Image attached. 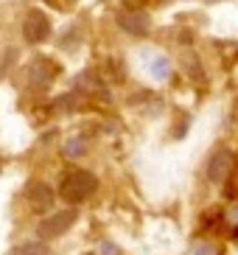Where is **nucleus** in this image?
Returning a JSON list of instances; mask_svg holds the SVG:
<instances>
[{"label":"nucleus","instance_id":"f257e3e1","mask_svg":"<svg viewBox=\"0 0 238 255\" xmlns=\"http://www.w3.org/2000/svg\"><path fill=\"white\" fill-rule=\"evenodd\" d=\"M96 188H98V177L93 171H87V168H67L59 180L56 196H62L67 205H82L96 194Z\"/></svg>","mask_w":238,"mask_h":255},{"label":"nucleus","instance_id":"f03ea898","mask_svg":"<svg viewBox=\"0 0 238 255\" xmlns=\"http://www.w3.org/2000/svg\"><path fill=\"white\" fill-rule=\"evenodd\" d=\"M76 219H79L76 208H65V210H56V213H48V216H42L37 222V239L39 241L59 239V236H65V233L76 225Z\"/></svg>","mask_w":238,"mask_h":255},{"label":"nucleus","instance_id":"7ed1b4c3","mask_svg":"<svg viewBox=\"0 0 238 255\" xmlns=\"http://www.w3.org/2000/svg\"><path fill=\"white\" fill-rule=\"evenodd\" d=\"M51 34H53V25H51V17L45 14V11L34 8V11L25 14V20H22V39L25 42L39 45L45 39H51Z\"/></svg>","mask_w":238,"mask_h":255},{"label":"nucleus","instance_id":"20e7f679","mask_svg":"<svg viewBox=\"0 0 238 255\" xmlns=\"http://www.w3.org/2000/svg\"><path fill=\"white\" fill-rule=\"evenodd\" d=\"M56 202V191H53L48 182H34L28 191V205L34 213H48Z\"/></svg>","mask_w":238,"mask_h":255},{"label":"nucleus","instance_id":"39448f33","mask_svg":"<svg viewBox=\"0 0 238 255\" xmlns=\"http://www.w3.org/2000/svg\"><path fill=\"white\" fill-rule=\"evenodd\" d=\"M115 20H118V25L126 31V34H132V37H143V34H149V28H151V20H149L146 11H120Z\"/></svg>","mask_w":238,"mask_h":255},{"label":"nucleus","instance_id":"423d86ee","mask_svg":"<svg viewBox=\"0 0 238 255\" xmlns=\"http://www.w3.org/2000/svg\"><path fill=\"white\" fill-rule=\"evenodd\" d=\"M230 171H233V151L219 149L216 154L208 160V180L210 182H224Z\"/></svg>","mask_w":238,"mask_h":255},{"label":"nucleus","instance_id":"0eeeda50","mask_svg":"<svg viewBox=\"0 0 238 255\" xmlns=\"http://www.w3.org/2000/svg\"><path fill=\"white\" fill-rule=\"evenodd\" d=\"M56 76H59V65H53L48 56H37V59L31 62V79H34V82L51 84Z\"/></svg>","mask_w":238,"mask_h":255},{"label":"nucleus","instance_id":"6e6552de","mask_svg":"<svg viewBox=\"0 0 238 255\" xmlns=\"http://www.w3.org/2000/svg\"><path fill=\"white\" fill-rule=\"evenodd\" d=\"M11 255H53V250L48 247V241H25L17 244Z\"/></svg>","mask_w":238,"mask_h":255},{"label":"nucleus","instance_id":"1a4fd4ad","mask_svg":"<svg viewBox=\"0 0 238 255\" xmlns=\"http://www.w3.org/2000/svg\"><path fill=\"white\" fill-rule=\"evenodd\" d=\"M84 154H87V143L82 137H73V140L65 143V157L76 160V157H84Z\"/></svg>","mask_w":238,"mask_h":255},{"label":"nucleus","instance_id":"9d476101","mask_svg":"<svg viewBox=\"0 0 238 255\" xmlns=\"http://www.w3.org/2000/svg\"><path fill=\"white\" fill-rule=\"evenodd\" d=\"M151 73H154L157 79H165V76L171 73V65H168V59H165V56H157V62L151 65Z\"/></svg>","mask_w":238,"mask_h":255},{"label":"nucleus","instance_id":"9b49d317","mask_svg":"<svg viewBox=\"0 0 238 255\" xmlns=\"http://www.w3.org/2000/svg\"><path fill=\"white\" fill-rule=\"evenodd\" d=\"M110 70H112V79H115V82H123L126 70H123V65H120L118 59H110Z\"/></svg>","mask_w":238,"mask_h":255},{"label":"nucleus","instance_id":"f8f14e48","mask_svg":"<svg viewBox=\"0 0 238 255\" xmlns=\"http://www.w3.org/2000/svg\"><path fill=\"white\" fill-rule=\"evenodd\" d=\"M205 3H216V0H205Z\"/></svg>","mask_w":238,"mask_h":255}]
</instances>
